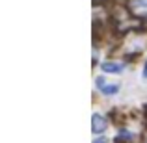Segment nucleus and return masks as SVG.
<instances>
[{
  "label": "nucleus",
  "instance_id": "39448f33",
  "mask_svg": "<svg viewBox=\"0 0 147 143\" xmlns=\"http://www.w3.org/2000/svg\"><path fill=\"white\" fill-rule=\"evenodd\" d=\"M134 6L136 7H147V0H134Z\"/></svg>",
  "mask_w": 147,
  "mask_h": 143
},
{
  "label": "nucleus",
  "instance_id": "0eeeda50",
  "mask_svg": "<svg viewBox=\"0 0 147 143\" xmlns=\"http://www.w3.org/2000/svg\"><path fill=\"white\" fill-rule=\"evenodd\" d=\"M144 76L147 78V65H145V71H144Z\"/></svg>",
  "mask_w": 147,
  "mask_h": 143
},
{
  "label": "nucleus",
  "instance_id": "423d86ee",
  "mask_svg": "<svg viewBox=\"0 0 147 143\" xmlns=\"http://www.w3.org/2000/svg\"><path fill=\"white\" fill-rule=\"evenodd\" d=\"M93 143H106V138H100V140H95Z\"/></svg>",
  "mask_w": 147,
  "mask_h": 143
},
{
  "label": "nucleus",
  "instance_id": "20e7f679",
  "mask_svg": "<svg viewBox=\"0 0 147 143\" xmlns=\"http://www.w3.org/2000/svg\"><path fill=\"white\" fill-rule=\"evenodd\" d=\"M100 91L104 95H115L119 91V86H108V84H104V86H100Z\"/></svg>",
  "mask_w": 147,
  "mask_h": 143
},
{
  "label": "nucleus",
  "instance_id": "f257e3e1",
  "mask_svg": "<svg viewBox=\"0 0 147 143\" xmlns=\"http://www.w3.org/2000/svg\"><path fill=\"white\" fill-rule=\"evenodd\" d=\"M106 130V119L100 113H93L91 115V132L93 134H102Z\"/></svg>",
  "mask_w": 147,
  "mask_h": 143
},
{
  "label": "nucleus",
  "instance_id": "7ed1b4c3",
  "mask_svg": "<svg viewBox=\"0 0 147 143\" xmlns=\"http://www.w3.org/2000/svg\"><path fill=\"white\" fill-rule=\"evenodd\" d=\"M134 140V134L129 132V130H121L117 136V140H115V143H130Z\"/></svg>",
  "mask_w": 147,
  "mask_h": 143
},
{
  "label": "nucleus",
  "instance_id": "f03ea898",
  "mask_svg": "<svg viewBox=\"0 0 147 143\" xmlns=\"http://www.w3.org/2000/svg\"><path fill=\"white\" fill-rule=\"evenodd\" d=\"M100 69H102L104 73H121L123 71V65L121 63H115V61H104V63L100 65Z\"/></svg>",
  "mask_w": 147,
  "mask_h": 143
}]
</instances>
